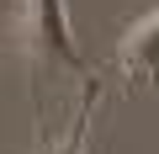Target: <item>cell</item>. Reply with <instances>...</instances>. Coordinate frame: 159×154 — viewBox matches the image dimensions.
<instances>
[{"instance_id":"obj_1","label":"cell","mask_w":159,"mask_h":154,"mask_svg":"<svg viewBox=\"0 0 159 154\" xmlns=\"http://www.w3.org/2000/svg\"><path fill=\"white\" fill-rule=\"evenodd\" d=\"M21 6H27V43H32V53L53 58V64H80L64 0H21Z\"/></svg>"},{"instance_id":"obj_2","label":"cell","mask_w":159,"mask_h":154,"mask_svg":"<svg viewBox=\"0 0 159 154\" xmlns=\"http://www.w3.org/2000/svg\"><path fill=\"white\" fill-rule=\"evenodd\" d=\"M122 69H127V74H138V80L159 69V11L127 32V43H122Z\"/></svg>"}]
</instances>
